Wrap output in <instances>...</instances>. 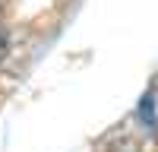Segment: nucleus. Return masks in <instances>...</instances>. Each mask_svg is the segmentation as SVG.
I'll use <instances>...</instances> for the list:
<instances>
[{"instance_id": "f257e3e1", "label": "nucleus", "mask_w": 158, "mask_h": 152, "mask_svg": "<svg viewBox=\"0 0 158 152\" xmlns=\"http://www.w3.org/2000/svg\"><path fill=\"white\" fill-rule=\"evenodd\" d=\"M136 120L142 124V130H149V133H155V130H158V114H155V92H152V89H149V92L139 98V105H136Z\"/></svg>"}, {"instance_id": "f03ea898", "label": "nucleus", "mask_w": 158, "mask_h": 152, "mask_svg": "<svg viewBox=\"0 0 158 152\" xmlns=\"http://www.w3.org/2000/svg\"><path fill=\"white\" fill-rule=\"evenodd\" d=\"M6 51H10V35H6V29L0 25V60L6 57Z\"/></svg>"}]
</instances>
